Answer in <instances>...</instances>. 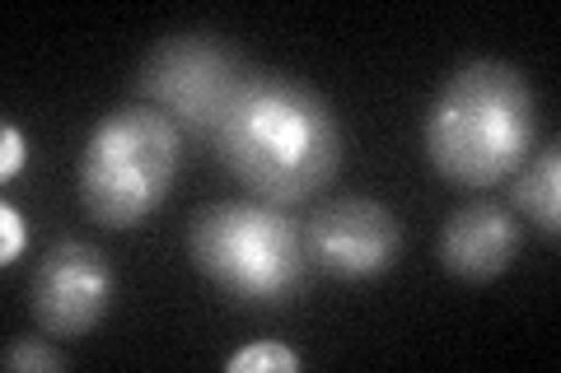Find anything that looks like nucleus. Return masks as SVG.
I'll return each instance as SVG.
<instances>
[{
  "label": "nucleus",
  "mask_w": 561,
  "mask_h": 373,
  "mask_svg": "<svg viewBox=\"0 0 561 373\" xmlns=\"http://www.w3.org/2000/svg\"><path fill=\"white\" fill-rule=\"evenodd\" d=\"M210 140L220 164L267 206L319 197L342 168V127L328 98L280 70H249Z\"/></svg>",
  "instance_id": "f257e3e1"
},
{
  "label": "nucleus",
  "mask_w": 561,
  "mask_h": 373,
  "mask_svg": "<svg viewBox=\"0 0 561 373\" xmlns=\"http://www.w3.org/2000/svg\"><path fill=\"white\" fill-rule=\"evenodd\" d=\"M431 168L463 191L505 183L538 150L534 84L511 61H468L440 84L421 121Z\"/></svg>",
  "instance_id": "f03ea898"
},
{
  "label": "nucleus",
  "mask_w": 561,
  "mask_h": 373,
  "mask_svg": "<svg viewBox=\"0 0 561 373\" xmlns=\"http://www.w3.org/2000/svg\"><path fill=\"white\" fill-rule=\"evenodd\" d=\"M192 266L239 304H290L309 280L305 224L267 201H216L187 224Z\"/></svg>",
  "instance_id": "7ed1b4c3"
},
{
  "label": "nucleus",
  "mask_w": 561,
  "mask_h": 373,
  "mask_svg": "<svg viewBox=\"0 0 561 373\" xmlns=\"http://www.w3.org/2000/svg\"><path fill=\"white\" fill-rule=\"evenodd\" d=\"M183 131L150 103L103 113L80 154V206L103 229H136L169 201Z\"/></svg>",
  "instance_id": "20e7f679"
},
{
  "label": "nucleus",
  "mask_w": 561,
  "mask_h": 373,
  "mask_svg": "<svg viewBox=\"0 0 561 373\" xmlns=\"http://www.w3.org/2000/svg\"><path fill=\"white\" fill-rule=\"evenodd\" d=\"M243 80H249V66L225 38H216V33H169L140 61L136 94L154 113H164L183 131V140H202L216 136Z\"/></svg>",
  "instance_id": "39448f33"
},
{
  "label": "nucleus",
  "mask_w": 561,
  "mask_h": 373,
  "mask_svg": "<svg viewBox=\"0 0 561 373\" xmlns=\"http://www.w3.org/2000/svg\"><path fill=\"white\" fill-rule=\"evenodd\" d=\"M113 294H117L113 261L94 243L61 238L38 261V271H33L28 308L47 336L76 341V336L94 331L103 323V313L113 308Z\"/></svg>",
  "instance_id": "423d86ee"
},
{
  "label": "nucleus",
  "mask_w": 561,
  "mask_h": 373,
  "mask_svg": "<svg viewBox=\"0 0 561 373\" xmlns=\"http://www.w3.org/2000/svg\"><path fill=\"white\" fill-rule=\"evenodd\" d=\"M305 253L309 266L337 280H375L393 271L402 253V224L389 206L370 197H337L305 224Z\"/></svg>",
  "instance_id": "0eeeda50"
},
{
  "label": "nucleus",
  "mask_w": 561,
  "mask_h": 373,
  "mask_svg": "<svg viewBox=\"0 0 561 373\" xmlns=\"http://www.w3.org/2000/svg\"><path fill=\"white\" fill-rule=\"evenodd\" d=\"M519 253V220L501 201H468L440 229V266L454 280L486 285L511 271Z\"/></svg>",
  "instance_id": "6e6552de"
},
{
  "label": "nucleus",
  "mask_w": 561,
  "mask_h": 373,
  "mask_svg": "<svg viewBox=\"0 0 561 373\" xmlns=\"http://www.w3.org/2000/svg\"><path fill=\"white\" fill-rule=\"evenodd\" d=\"M511 210H519L529 224H538L548 238L561 234V150L542 145L515 168Z\"/></svg>",
  "instance_id": "1a4fd4ad"
},
{
  "label": "nucleus",
  "mask_w": 561,
  "mask_h": 373,
  "mask_svg": "<svg viewBox=\"0 0 561 373\" xmlns=\"http://www.w3.org/2000/svg\"><path fill=\"white\" fill-rule=\"evenodd\" d=\"M230 373H300V354L286 341H253L225 360Z\"/></svg>",
  "instance_id": "9d476101"
},
{
  "label": "nucleus",
  "mask_w": 561,
  "mask_h": 373,
  "mask_svg": "<svg viewBox=\"0 0 561 373\" xmlns=\"http://www.w3.org/2000/svg\"><path fill=\"white\" fill-rule=\"evenodd\" d=\"M0 364L10 373H61L66 354L47 341H14V346H5V354H0Z\"/></svg>",
  "instance_id": "9b49d317"
},
{
  "label": "nucleus",
  "mask_w": 561,
  "mask_h": 373,
  "mask_svg": "<svg viewBox=\"0 0 561 373\" xmlns=\"http://www.w3.org/2000/svg\"><path fill=\"white\" fill-rule=\"evenodd\" d=\"M24 247H28V220L24 210H14L5 201L0 206V266H14L24 257Z\"/></svg>",
  "instance_id": "f8f14e48"
},
{
  "label": "nucleus",
  "mask_w": 561,
  "mask_h": 373,
  "mask_svg": "<svg viewBox=\"0 0 561 373\" xmlns=\"http://www.w3.org/2000/svg\"><path fill=\"white\" fill-rule=\"evenodd\" d=\"M24 164H28V136L14 127V121H5V127H0V177L10 183Z\"/></svg>",
  "instance_id": "ddd939ff"
}]
</instances>
